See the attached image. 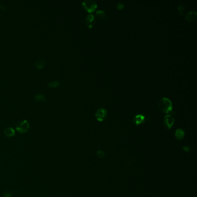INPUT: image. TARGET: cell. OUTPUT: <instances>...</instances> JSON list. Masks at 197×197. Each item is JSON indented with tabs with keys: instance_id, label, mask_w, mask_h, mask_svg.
<instances>
[{
	"instance_id": "6da1fadb",
	"label": "cell",
	"mask_w": 197,
	"mask_h": 197,
	"mask_svg": "<svg viewBox=\"0 0 197 197\" xmlns=\"http://www.w3.org/2000/svg\"><path fill=\"white\" fill-rule=\"evenodd\" d=\"M158 107L160 110L165 113H171L172 111V102L167 97H163L158 102Z\"/></svg>"
},
{
	"instance_id": "7a4b0ae2",
	"label": "cell",
	"mask_w": 197,
	"mask_h": 197,
	"mask_svg": "<svg viewBox=\"0 0 197 197\" xmlns=\"http://www.w3.org/2000/svg\"><path fill=\"white\" fill-rule=\"evenodd\" d=\"M30 128L29 123L27 120H23L19 122L16 127V130L20 134L26 133Z\"/></svg>"
},
{
	"instance_id": "3957f363",
	"label": "cell",
	"mask_w": 197,
	"mask_h": 197,
	"mask_svg": "<svg viewBox=\"0 0 197 197\" xmlns=\"http://www.w3.org/2000/svg\"><path fill=\"white\" fill-rule=\"evenodd\" d=\"M82 5L88 12H94L97 8V3L94 0H85L82 2Z\"/></svg>"
},
{
	"instance_id": "277c9868",
	"label": "cell",
	"mask_w": 197,
	"mask_h": 197,
	"mask_svg": "<svg viewBox=\"0 0 197 197\" xmlns=\"http://www.w3.org/2000/svg\"><path fill=\"white\" fill-rule=\"evenodd\" d=\"M107 115V111L105 108H100L95 113V118L99 121H102L106 118Z\"/></svg>"
},
{
	"instance_id": "5b68a950",
	"label": "cell",
	"mask_w": 197,
	"mask_h": 197,
	"mask_svg": "<svg viewBox=\"0 0 197 197\" xmlns=\"http://www.w3.org/2000/svg\"><path fill=\"white\" fill-rule=\"evenodd\" d=\"M175 123V118L171 115H166L164 118V123L168 129H171Z\"/></svg>"
},
{
	"instance_id": "8992f818",
	"label": "cell",
	"mask_w": 197,
	"mask_h": 197,
	"mask_svg": "<svg viewBox=\"0 0 197 197\" xmlns=\"http://www.w3.org/2000/svg\"><path fill=\"white\" fill-rule=\"evenodd\" d=\"M146 117L145 115L142 114H138L135 116V117L133 118V121L135 124L136 125H138L142 123H143L145 120Z\"/></svg>"
},
{
	"instance_id": "52a82bcc",
	"label": "cell",
	"mask_w": 197,
	"mask_h": 197,
	"mask_svg": "<svg viewBox=\"0 0 197 197\" xmlns=\"http://www.w3.org/2000/svg\"><path fill=\"white\" fill-rule=\"evenodd\" d=\"M197 16V12H196V11L191 10V11H190L189 12H188V13L186 15L185 18H186V20L187 21L190 22H191L194 21V20L196 19Z\"/></svg>"
},
{
	"instance_id": "ba28073f",
	"label": "cell",
	"mask_w": 197,
	"mask_h": 197,
	"mask_svg": "<svg viewBox=\"0 0 197 197\" xmlns=\"http://www.w3.org/2000/svg\"><path fill=\"white\" fill-rule=\"evenodd\" d=\"M86 23L89 28H92L94 25V16L93 14H88L86 19Z\"/></svg>"
},
{
	"instance_id": "9c48e42d",
	"label": "cell",
	"mask_w": 197,
	"mask_h": 197,
	"mask_svg": "<svg viewBox=\"0 0 197 197\" xmlns=\"http://www.w3.org/2000/svg\"><path fill=\"white\" fill-rule=\"evenodd\" d=\"M3 133L7 137H12L15 135V131L12 127L6 128L3 131Z\"/></svg>"
},
{
	"instance_id": "30bf717a",
	"label": "cell",
	"mask_w": 197,
	"mask_h": 197,
	"mask_svg": "<svg viewBox=\"0 0 197 197\" xmlns=\"http://www.w3.org/2000/svg\"><path fill=\"white\" fill-rule=\"evenodd\" d=\"M184 135H185L184 131L182 128H178L175 133V138L179 141L183 139L184 137Z\"/></svg>"
},
{
	"instance_id": "8fae6325",
	"label": "cell",
	"mask_w": 197,
	"mask_h": 197,
	"mask_svg": "<svg viewBox=\"0 0 197 197\" xmlns=\"http://www.w3.org/2000/svg\"><path fill=\"white\" fill-rule=\"evenodd\" d=\"M46 64V61L44 59H40V60H37L36 61L35 64H34V65H35V67L37 69H42L43 68L45 65Z\"/></svg>"
},
{
	"instance_id": "7c38bea8",
	"label": "cell",
	"mask_w": 197,
	"mask_h": 197,
	"mask_svg": "<svg viewBox=\"0 0 197 197\" xmlns=\"http://www.w3.org/2000/svg\"><path fill=\"white\" fill-rule=\"evenodd\" d=\"M34 99L38 101H45L46 100V97L42 94H36L34 96Z\"/></svg>"
},
{
	"instance_id": "4fadbf2b",
	"label": "cell",
	"mask_w": 197,
	"mask_h": 197,
	"mask_svg": "<svg viewBox=\"0 0 197 197\" xmlns=\"http://www.w3.org/2000/svg\"><path fill=\"white\" fill-rule=\"evenodd\" d=\"M60 84V82L59 81H58V80H52L47 84V86L50 87L56 88V87H57Z\"/></svg>"
},
{
	"instance_id": "5bb4252c",
	"label": "cell",
	"mask_w": 197,
	"mask_h": 197,
	"mask_svg": "<svg viewBox=\"0 0 197 197\" xmlns=\"http://www.w3.org/2000/svg\"><path fill=\"white\" fill-rule=\"evenodd\" d=\"M96 15L98 17H100L101 19H104L106 18V14H105V11H104V10H97L96 12Z\"/></svg>"
},
{
	"instance_id": "9a60e30c",
	"label": "cell",
	"mask_w": 197,
	"mask_h": 197,
	"mask_svg": "<svg viewBox=\"0 0 197 197\" xmlns=\"http://www.w3.org/2000/svg\"><path fill=\"white\" fill-rule=\"evenodd\" d=\"M96 155H97V156L99 158H103L105 156V153L102 150H100L97 152Z\"/></svg>"
},
{
	"instance_id": "2e32d148",
	"label": "cell",
	"mask_w": 197,
	"mask_h": 197,
	"mask_svg": "<svg viewBox=\"0 0 197 197\" xmlns=\"http://www.w3.org/2000/svg\"><path fill=\"white\" fill-rule=\"evenodd\" d=\"M184 7L182 5H179L178 6V10L181 15L183 14V13L184 12Z\"/></svg>"
},
{
	"instance_id": "e0dca14e",
	"label": "cell",
	"mask_w": 197,
	"mask_h": 197,
	"mask_svg": "<svg viewBox=\"0 0 197 197\" xmlns=\"http://www.w3.org/2000/svg\"><path fill=\"white\" fill-rule=\"evenodd\" d=\"M182 149H183V151L185 152H189L190 151V148L188 146H184Z\"/></svg>"
},
{
	"instance_id": "ac0fdd59",
	"label": "cell",
	"mask_w": 197,
	"mask_h": 197,
	"mask_svg": "<svg viewBox=\"0 0 197 197\" xmlns=\"http://www.w3.org/2000/svg\"><path fill=\"white\" fill-rule=\"evenodd\" d=\"M124 8V4L122 3H118L117 5V8L118 9H122Z\"/></svg>"
},
{
	"instance_id": "d6986e66",
	"label": "cell",
	"mask_w": 197,
	"mask_h": 197,
	"mask_svg": "<svg viewBox=\"0 0 197 197\" xmlns=\"http://www.w3.org/2000/svg\"><path fill=\"white\" fill-rule=\"evenodd\" d=\"M3 197H12V195L9 192H5L3 194Z\"/></svg>"
},
{
	"instance_id": "ffe728a7",
	"label": "cell",
	"mask_w": 197,
	"mask_h": 197,
	"mask_svg": "<svg viewBox=\"0 0 197 197\" xmlns=\"http://www.w3.org/2000/svg\"><path fill=\"white\" fill-rule=\"evenodd\" d=\"M0 9H1V10H5V9H6V6H5V5H3V4H2V3H0Z\"/></svg>"
}]
</instances>
